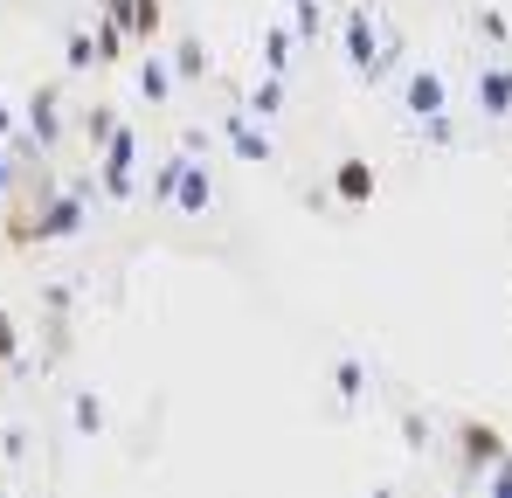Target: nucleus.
I'll list each match as a JSON object with an SVG mask.
<instances>
[{
  "label": "nucleus",
  "instance_id": "obj_9",
  "mask_svg": "<svg viewBox=\"0 0 512 498\" xmlns=\"http://www.w3.org/2000/svg\"><path fill=\"white\" fill-rule=\"evenodd\" d=\"M333 187H340V201H374V166L367 160H340V173H333Z\"/></svg>",
  "mask_w": 512,
  "mask_h": 498
},
{
  "label": "nucleus",
  "instance_id": "obj_18",
  "mask_svg": "<svg viewBox=\"0 0 512 498\" xmlns=\"http://www.w3.org/2000/svg\"><path fill=\"white\" fill-rule=\"evenodd\" d=\"M291 35H298V42L319 35V0H298V7H291Z\"/></svg>",
  "mask_w": 512,
  "mask_h": 498
},
{
  "label": "nucleus",
  "instance_id": "obj_13",
  "mask_svg": "<svg viewBox=\"0 0 512 498\" xmlns=\"http://www.w3.org/2000/svg\"><path fill=\"white\" fill-rule=\"evenodd\" d=\"M139 90H146L153 104H167V97H173V70L160 63V56H146V63H139Z\"/></svg>",
  "mask_w": 512,
  "mask_h": 498
},
{
  "label": "nucleus",
  "instance_id": "obj_22",
  "mask_svg": "<svg viewBox=\"0 0 512 498\" xmlns=\"http://www.w3.org/2000/svg\"><path fill=\"white\" fill-rule=\"evenodd\" d=\"M14 180H21V166H14L7 153H0V194H14Z\"/></svg>",
  "mask_w": 512,
  "mask_h": 498
},
{
  "label": "nucleus",
  "instance_id": "obj_11",
  "mask_svg": "<svg viewBox=\"0 0 512 498\" xmlns=\"http://www.w3.org/2000/svg\"><path fill=\"white\" fill-rule=\"evenodd\" d=\"M90 42H97V63H118L132 35H125V21H118V14H104V7H97V35H90Z\"/></svg>",
  "mask_w": 512,
  "mask_h": 498
},
{
  "label": "nucleus",
  "instance_id": "obj_24",
  "mask_svg": "<svg viewBox=\"0 0 512 498\" xmlns=\"http://www.w3.org/2000/svg\"><path fill=\"white\" fill-rule=\"evenodd\" d=\"M0 139H14V104L0 97Z\"/></svg>",
  "mask_w": 512,
  "mask_h": 498
},
{
  "label": "nucleus",
  "instance_id": "obj_3",
  "mask_svg": "<svg viewBox=\"0 0 512 498\" xmlns=\"http://www.w3.org/2000/svg\"><path fill=\"white\" fill-rule=\"evenodd\" d=\"M346 63H353L360 77H381V70H388V56H381V28H374L367 7L346 14Z\"/></svg>",
  "mask_w": 512,
  "mask_h": 498
},
{
  "label": "nucleus",
  "instance_id": "obj_23",
  "mask_svg": "<svg viewBox=\"0 0 512 498\" xmlns=\"http://www.w3.org/2000/svg\"><path fill=\"white\" fill-rule=\"evenodd\" d=\"M492 485H499V492H512V464H506V457L492 464Z\"/></svg>",
  "mask_w": 512,
  "mask_h": 498
},
{
  "label": "nucleus",
  "instance_id": "obj_10",
  "mask_svg": "<svg viewBox=\"0 0 512 498\" xmlns=\"http://www.w3.org/2000/svg\"><path fill=\"white\" fill-rule=\"evenodd\" d=\"M409 111L416 118H443V77L436 70H416L409 77Z\"/></svg>",
  "mask_w": 512,
  "mask_h": 498
},
{
  "label": "nucleus",
  "instance_id": "obj_7",
  "mask_svg": "<svg viewBox=\"0 0 512 498\" xmlns=\"http://www.w3.org/2000/svg\"><path fill=\"white\" fill-rule=\"evenodd\" d=\"M457 443H464V464H499V457H506V443H499L492 422H464Z\"/></svg>",
  "mask_w": 512,
  "mask_h": 498
},
{
  "label": "nucleus",
  "instance_id": "obj_1",
  "mask_svg": "<svg viewBox=\"0 0 512 498\" xmlns=\"http://www.w3.org/2000/svg\"><path fill=\"white\" fill-rule=\"evenodd\" d=\"M153 201H173L180 215H201L215 201V187H208V173L194 160H167V166H153Z\"/></svg>",
  "mask_w": 512,
  "mask_h": 498
},
{
  "label": "nucleus",
  "instance_id": "obj_6",
  "mask_svg": "<svg viewBox=\"0 0 512 498\" xmlns=\"http://www.w3.org/2000/svg\"><path fill=\"white\" fill-rule=\"evenodd\" d=\"M104 14H118L132 42H153L160 35V0H104Z\"/></svg>",
  "mask_w": 512,
  "mask_h": 498
},
{
  "label": "nucleus",
  "instance_id": "obj_5",
  "mask_svg": "<svg viewBox=\"0 0 512 498\" xmlns=\"http://www.w3.org/2000/svg\"><path fill=\"white\" fill-rule=\"evenodd\" d=\"M222 132H229V146H236L250 166H270V160H277V146L263 139V125H250V111H222Z\"/></svg>",
  "mask_w": 512,
  "mask_h": 498
},
{
  "label": "nucleus",
  "instance_id": "obj_14",
  "mask_svg": "<svg viewBox=\"0 0 512 498\" xmlns=\"http://www.w3.org/2000/svg\"><path fill=\"white\" fill-rule=\"evenodd\" d=\"M118 132V118H111V104H90L84 111V139H90V153H104V139Z\"/></svg>",
  "mask_w": 512,
  "mask_h": 498
},
{
  "label": "nucleus",
  "instance_id": "obj_15",
  "mask_svg": "<svg viewBox=\"0 0 512 498\" xmlns=\"http://www.w3.org/2000/svg\"><path fill=\"white\" fill-rule=\"evenodd\" d=\"M208 70H215V63H208L201 42H180V49H173V77H208Z\"/></svg>",
  "mask_w": 512,
  "mask_h": 498
},
{
  "label": "nucleus",
  "instance_id": "obj_16",
  "mask_svg": "<svg viewBox=\"0 0 512 498\" xmlns=\"http://www.w3.org/2000/svg\"><path fill=\"white\" fill-rule=\"evenodd\" d=\"M250 104H256V118H277V111H284V77H263L250 90Z\"/></svg>",
  "mask_w": 512,
  "mask_h": 498
},
{
  "label": "nucleus",
  "instance_id": "obj_19",
  "mask_svg": "<svg viewBox=\"0 0 512 498\" xmlns=\"http://www.w3.org/2000/svg\"><path fill=\"white\" fill-rule=\"evenodd\" d=\"M0 360H7V367H14V360H21V326H14V319H7V312H0Z\"/></svg>",
  "mask_w": 512,
  "mask_h": 498
},
{
  "label": "nucleus",
  "instance_id": "obj_8",
  "mask_svg": "<svg viewBox=\"0 0 512 498\" xmlns=\"http://www.w3.org/2000/svg\"><path fill=\"white\" fill-rule=\"evenodd\" d=\"M478 104H485V118H506L512 111V63H499V70L478 77Z\"/></svg>",
  "mask_w": 512,
  "mask_h": 498
},
{
  "label": "nucleus",
  "instance_id": "obj_17",
  "mask_svg": "<svg viewBox=\"0 0 512 498\" xmlns=\"http://www.w3.org/2000/svg\"><path fill=\"white\" fill-rule=\"evenodd\" d=\"M333 381H340L346 402H360V395H367V374H360V360H340V367H333Z\"/></svg>",
  "mask_w": 512,
  "mask_h": 498
},
{
  "label": "nucleus",
  "instance_id": "obj_20",
  "mask_svg": "<svg viewBox=\"0 0 512 498\" xmlns=\"http://www.w3.org/2000/svg\"><path fill=\"white\" fill-rule=\"evenodd\" d=\"M63 63H70V70H90V63H97V42H90V35H70V56H63Z\"/></svg>",
  "mask_w": 512,
  "mask_h": 498
},
{
  "label": "nucleus",
  "instance_id": "obj_21",
  "mask_svg": "<svg viewBox=\"0 0 512 498\" xmlns=\"http://www.w3.org/2000/svg\"><path fill=\"white\" fill-rule=\"evenodd\" d=\"M70 415H77V429H104V409H97L90 395H84V402H77V409H70Z\"/></svg>",
  "mask_w": 512,
  "mask_h": 498
},
{
  "label": "nucleus",
  "instance_id": "obj_4",
  "mask_svg": "<svg viewBox=\"0 0 512 498\" xmlns=\"http://www.w3.org/2000/svg\"><path fill=\"white\" fill-rule=\"evenodd\" d=\"M28 132H35L42 153L63 139V90H56V83H35V97H28Z\"/></svg>",
  "mask_w": 512,
  "mask_h": 498
},
{
  "label": "nucleus",
  "instance_id": "obj_2",
  "mask_svg": "<svg viewBox=\"0 0 512 498\" xmlns=\"http://www.w3.org/2000/svg\"><path fill=\"white\" fill-rule=\"evenodd\" d=\"M132 160H139V146H132V132L118 125V132L104 139V160H97V187H104L111 201H132V194H139V173H132Z\"/></svg>",
  "mask_w": 512,
  "mask_h": 498
},
{
  "label": "nucleus",
  "instance_id": "obj_12",
  "mask_svg": "<svg viewBox=\"0 0 512 498\" xmlns=\"http://www.w3.org/2000/svg\"><path fill=\"white\" fill-rule=\"evenodd\" d=\"M291 42H298L291 28H263V70H270V77H291V63H298Z\"/></svg>",
  "mask_w": 512,
  "mask_h": 498
}]
</instances>
